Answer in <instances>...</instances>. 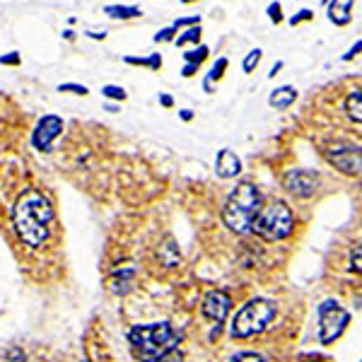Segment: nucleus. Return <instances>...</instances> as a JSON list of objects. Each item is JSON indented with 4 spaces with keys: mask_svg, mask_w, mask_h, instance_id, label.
I'll return each instance as SVG.
<instances>
[{
    "mask_svg": "<svg viewBox=\"0 0 362 362\" xmlns=\"http://www.w3.org/2000/svg\"><path fill=\"white\" fill-rule=\"evenodd\" d=\"M295 99H297V90L290 85H285V87H278V90L271 92L268 104H271L273 109H288L290 104H295Z\"/></svg>",
    "mask_w": 362,
    "mask_h": 362,
    "instance_id": "obj_13",
    "label": "nucleus"
},
{
    "mask_svg": "<svg viewBox=\"0 0 362 362\" xmlns=\"http://www.w3.org/2000/svg\"><path fill=\"white\" fill-rule=\"evenodd\" d=\"M194 25H201V17L194 15V17H181V20L174 22V29H179V27H194Z\"/></svg>",
    "mask_w": 362,
    "mask_h": 362,
    "instance_id": "obj_28",
    "label": "nucleus"
},
{
    "mask_svg": "<svg viewBox=\"0 0 362 362\" xmlns=\"http://www.w3.org/2000/svg\"><path fill=\"white\" fill-rule=\"evenodd\" d=\"M215 172H218L220 179H232L242 172V160L232 153L230 148L220 150L218 153V160H215Z\"/></svg>",
    "mask_w": 362,
    "mask_h": 362,
    "instance_id": "obj_11",
    "label": "nucleus"
},
{
    "mask_svg": "<svg viewBox=\"0 0 362 362\" xmlns=\"http://www.w3.org/2000/svg\"><path fill=\"white\" fill-rule=\"evenodd\" d=\"M0 63H3V66H20L22 58H20V54H17V51H10V54L0 56Z\"/></svg>",
    "mask_w": 362,
    "mask_h": 362,
    "instance_id": "obj_27",
    "label": "nucleus"
},
{
    "mask_svg": "<svg viewBox=\"0 0 362 362\" xmlns=\"http://www.w3.org/2000/svg\"><path fill=\"white\" fill-rule=\"evenodd\" d=\"M350 324V314L336 302H324L319 305V341L321 343H334L343 336V331Z\"/></svg>",
    "mask_w": 362,
    "mask_h": 362,
    "instance_id": "obj_6",
    "label": "nucleus"
},
{
    "mask_svg": "<svg viewBox=\"0 0 362 362\" xmlns=\"http://www.w3.org/2000/svg\"><path fill=\"white\" fill-rule=\"evenodd\" d=\"M360 49H362V42H355V46H353V49H350L348 54L343 56V61H350V58H353V56H358V51H360Z\"/></svg>",
    "mask_w": 362,
    "mask_h": 362,
    "instance_id": "obj_29",
    "label": "nucleus"
},
{
    "mask_svg": "<svg viewBox=\"0 0 362 362\" xmlns=\"http://www.w3.org/2000/svg\"><path fill=\"white\" fill-rule=\"evenodd\" d=\"M181 119H184V121H191V119H194V112H191V109H184V112H181Z\"/></svg>",
    "mask_w": 362,
    "mask_h": 362,
    "instance_id": "obj_34",
    "label": "nucleus"
},
{
    "mask_svg": "<svg viewBox=\"0 0 362 362\" xmlns=\"http://www.w3.org/2000/svg\"><path fill=\"white\" fill-rule=\"evenodd\" d=\"M326 157L336 169H341L343 174H350V177H358L360 174V148L353 143H346V140H336L334 145L326 148Z\"/></svg>",
    "mask_w": 362,
    "mask_h": 362,
    "instance_id": "obj_7",
    "label": "nucleus"
},
{
    "mask_svg": "<svg viewBox=\"0 0 362 362\" xmlns=\"http://www.w3.org/2000/svg\"><path fill=\"white\" fill-rule=\"evenodd\" d=\"M230 362H266V360L261 358V355H256V353H239Z\"/></svg>",
    "mask_w": 362,
    "mask_h": 362,
    "instance_id": "obj_25",
    "label": "nucleus"
},
{
    "mask_svg": "<svg viewBox=\"0 0 362 362\" xmlns=\"http://www.w3.org/2000/svg\"><path fill=\"white\" fill-rule=\"evenodd\" d=\"M174 34H177V29H174V27L160 29V32L155 34V42H157V44H160V42H172V39H174Z\"/></svg>",
    "mask_w": 362,
    "mask_h": 362,
    "instance_id": "obj_26",
    "label": "nucleus"
},
{
    "mask_svg": "<svg viewBox=\"0 0 362 362\" xmlns=\"http://www.w3.org/2000/svg\"><path fill=\"white\" fill-rule=\"evenodd\" d=\"M102 95L107 97V99H119V102H124V99L128 97L124 87H119V85H104L102 87Z\"/></svg>",
    "mask_w": 362,
    "mask_h": 362,
    "instance_id": "obj_21",
    "label": "nucleus"
},
{
    "mask_svg": "<svg viewBox=\"0 0 362 362\" xmlns=\"http://www.w3.org/2000/svg\"><path fill=\"white\" fill-rule=\"evenodd\" d=\"M160 102H162V107H172V104H174V99L169 97V95H160Z\"/></svg>",
    "mask_w": 362,
    "mask_h": 362,
    "instance_id": "obj_32",
    "label": "nucleus"
},
{
    "mask_svg": "<svg viewBox=\"0 0 362 362\" xmlns=\"http://www.w3.org/2000/svg\"><path fill=\"white\" fill-rule=\"evenodd\" d=\"M276 319V305L268 300H251L237 312L232 319V336L235 338H251L271 326Z\"/></svg>",
    "mask_w": 362,
    "mask_h": 362,
    "instance_id": "obj_5",
    "label": "nucleus"
},
{
    "mask_svg": "<svg viewBox=\"0 0 362 362\" xmlns=\"http://www.w3.org/2000/svg\"><path fill=\"white\" fill-rule=\"evenodd\" d=\"M319 184H321V177L317 172H312V169H290V172L285 174V189L300 198L314 196Z\"/></svg>",
    "mask_w": 362,
    "mask_h": 362,
    "instance_id": "obj_8",
    "label": "nucleus"
},
{
    "mask_svg": "<svg viewBox=\"0 0 362 362\" xmlns=\"http://www.w3.org/2000/svg\"><path fill=\"white\" fill-rule=\"evenodd\" d=\"M58 92H73V95H90V90H87L85 85H78V83H63L58 85Z\"/></svg>",
    "mask_w": 362,
    "mask_h": 362,
    "instance_id": "obj_22",
    "label": "nucleus"
},
{
    "mask_svg": "<svg viewBox=\"0 0 362 362\" xmlns=\"http://www.w3.org/2000/svg\"><path fill=\"white\" fill-rule=\"evenodd\" d=\"M360 104H362V95H360V90H353V92H350V95H348V99H346V112H348L350 119L355 121V124H360V121H362Z\"/></svg>",
    "mask_w": 362,
    "mask_h": 362,
    "instance_id": "obj_15",
    "label": "nucleus"
},
{
    "mask_svg": "<svg viewBox=\"0 0 362 362\" xmlns=\"http://www.w3.org/2000/svg\"><path fill=\"white\" fill-rule=\"evenodd\" d=\"M266 13H268V17H271V22H276V25L283 20V8H280V3H271Z\"/></svg>",
    "mask_w": 362,
    "mask_h": 362,
    "instance_id": "obj_23",
    "label": "nucleus"
},
{
    "mask_svg": "<svg viewBox=\"0 0 362 362\" xmlns=\"http://www.w3.org/2000/svg\"><path fill=\"white\" fill-rule=\"evenodd\" d=\"M128 338H131V346L140 362H181L179 336L174 334V329L167 321L136 326Z\"/></svg>",
    "mask_w": 362,
    "mask_h": 362,
    "instance_id": "obj_2",
    "label": "nucleus"
},
{
    "mask_svg": "<svg viewBox=\"0 0 362 362\" xmlns=\"http://www.w3.org/2000/svg\"><path fill=\"white\" fill-rule=\"evenodd\" d=\"M312 17H314L312 10H300V13H297V15L290 17V25L297 27V25H300V22H309V20H312Z\"/></svg>",
    "mask_w": 362,
    "mask_h": 362,
    "instance_id": "obj_24",
    "label": "nucleus"
},
{
    "mask_svg": "<svg viewBox=\"0 0 362 362\" xmlns=\"http://www.w3.org/2000/svg\"><path fill=\"white\" fill-rule=\"evenodd\" d=\"M261 56H264V51H261V49H251L247 54V58H244V63H242L244 73H254L256 66L261 63Z\"/></svg>",
    "mask_w": 362,
    "mask_h": 362,
    "instance_id": "obj_20",
    "label": "nucleus"
},
{
    "mask_svg": "<svg viewBox=\"0 0 362 362\" xmlns=\"http://www.w3.org/2000/svg\"><path fill=\"white\" fill-rule=\"evenodd\" d=\"M196 70H198V66H194V63H186L184 70H181V75H184V78H191V75H194Z\"/></svg>",
    "mask_w": 362,
    "mask_h": 362,
    "instance_id": "obj_30",
    "label": "nucleus"
},
{
    "mask_svg": "<svg viewBox=\"0 0 362 362\" xmlns=\"http://www.w3.org/2000/svg\"><path fill=\"white\" fill-rule=\"evenodd\" d=\"M51 225H54V208L42 191L29 189L17 198L13 208V227L27 247H44L51 235Z\"/></svg>",
    "mask_w": 362,
    "mask_h": 362,
    "instance_id": "obj_1",
    "label": "nucleus"
},
{
    "mask_svg": "<svg viewBox=\"0 0 362 362\" xmlns=\"http://www.w3.org/2000/svg\"><path fill=\"white\" fill-rule=\"evenodd\" d=\"M305 362H324L321 358H309V360H305Z\"/></svg>",
    "mask_w": 362,
    "mask_h": 362,
    "instance_id": "obj_37",
    "label": "nucleus"
},
{
    "mask_svg": "<svg viewBox=\"0 0 362 362\" xmlns=\"http://www.w3.org/2000/svg\"><path fill=\"white\" fill-rule=\"evenodd\" d=\"M87 37H92V39H104V37H107V34H99V32H87Z\"/></svg>",
    "mask_w": 362,
    "mask_h": 362,
    "instance_id": "obj_35",
    "label": "nucleus"
},
{
    "mask_svg": "<svg viewBox=\"0 0 362 362\" xmlns=\"http://www.w3.org/2000/svg\"><path fill=\"white\" fill-rule=\"evenodd\" d=\"M63 37H66V39H68V42H73V39H75V34H73V32H70V29H66V32H63Z\"/></svg>",
    "mask_w": 362,
    "mask_h": 362,
    "instance_id": "obj_36",
    "label": "nucleus"
},
{
    "mask_svg": "<svg viewBox=\"0 0 362 362\" xmlns=\"http://www.w3.org/2000/svg\"><path fill=\"white\" fill-rule=\"evenodd\" d=\"M280 68H283V61H278V63H276V66H273V68H271V73H268V78H276V75H278V70H280Z\"/></svg>",
    "mask_w": 362,
    "mask_h": 362,
    "instance_id": "obj_33",
    "label": "nucleus"
},
{
    "mask_svg": "<svg viewBox=\"0 0 362 362\" xmlns=\"http://www.w3.org/2000/svg\"><path fill=\"white\" fill-rule=\"evenodd\" d=\"M230 309H232V297L227 293H223V290L210 293L206 297V302H203V314H206L210 321H218V324H223V321L227 319Z\"/></svg>",
    "mask_w": 362,
    "mask_h": 362,
    "instance_id": "obj_10",
    "label": "nucleus"
},
{
    "mask_svg": "<svg viewBox=\"0 0 362 362\" xmlns=\"http://www.w3.org/2000/svg\"><path fill=\"white\" fill-rule=\"evenodd\" d=\"M353 271L360 273V247H355V256H353Z\"/></svg>",
    "mask_w": 362,
    "mask_h": 362,
    "instance_id": "obj_31",
    "label": "nucleus"
},
{
    "mask_svg": "<svg viewBox=\"0 0 362 362\" xmlns=\"http://www.w3.org/2000/svg\"><path fill=\"white\" fill-rule=\"evenodd\" d=\"M104 15L114 17V20H133V17H140V8L136 5H107Z\"/></svg>",
    "mask_w": 362,
    "mask_h": 362,
    "instance_id": "obj_14",
    "label": "nucleus"
},
{
    "mask_svg": "<svg viewBox=\"0 0 362 362\" xmlns=\"http://www.w3.org/2000/svg\"><path fill=\"white\" fill-rule=\"evenodd\" d=\"M251 230H254L261 239H266V242H280V239L293 235L295 215H293V210L288 208V203L273 201L271 206L259 210Z\"/></svg>",
    "mask_w": 362,
    "mask_h": 362,
    "instance_id": "obj_4",
    "label": "nucleus"
},
{
    "mask_svg": "<svg viewBox=\"0 0 362 362\" xmlns=\"http://www.w3.org/2000/svg\"><path fill=\"white\" fill-rule=\"evenodd\" d=\"M61 133H63V119H58L54 114L44 116L37 124V128H34V136H32L34 148L42 150V153H49L54 140L61 136Z\"/></svg>",
    "mask_w": 362,
    "mask_h": 362,
    "instance_id": "obj_9",
    "label": "nucleus"
},
{
    "mask_svg": "<svg viewBox=\"0 0 362 362\" xmlns=\"http://www.w3.org/2000/svg\"><path fill=\"white\" fill-rule=\"evenodd\" d=\"M124 61H126V63H131V66H148V68H153V70H160V68H162V56H160V54H153V56H148V58L126 56Z\"/></svg>",
    "mask_w": 362,
    "mask_h": 362,
    "instance_id": "obj_16",
    "label": "nucleus"
},
{
    "mask_svg": "<svg viewBox=\"0 0 362 362\" xmlns=\"http://www.w3.org/2000/svg\"><path fill=\"white\" fill-rule=\"evenodd\" d=\"M208 54H210V49H208V46H203V44H201L198 49L186 51L184 58H186V63H194V66H201V63L208 58Z\"/></svg>",
    "mask_w": 362,
    "mask_h": 362,
    "instance_id": "obj_19",
    "label": "nucleus"
},
{
    "mask_svg": "<svg viewBox=\"0 0 362 362\" xmlns=\"http://www.w3.org/2000/svg\"><path fill=\"white\" fill-rule=\"evenodd\" d=\"M353 5H355V0H331L329 3V20L338 27L348 25L350 17H353Z\"/></svg>",
    "mask_w": 362,
    "mask_h": 362,
    "instance_id": "obj_12",
    "label": "nucleus"
},
{
    "mask_svg": "<svg viewBox=\"0 0 362 362\" xmlns=\"http://www.w3.org/2000/svg\"><path fill=\"white\" fill-rule=\"evenodd\" d=\"M227 66H230V61H227V58H218V63L213 66V70L208 73V80H206V90L208 92H210V87H213V80H220L225 75Z\"/></svg>",
    "mask_w": 362,
    "mask_h": 362,
    "instance_id": "obj_18",
    "label": "nucleus"
},
{
    "mask_svg": "<svg viewBox=\"0 0 362 362\" xmlns=\"http://www.w3.org/2000/svg\"><path fill=\"white\" fill-rule=\"evenodd\" d=\"M261 210V194L251 181H242L230 194L223 210V223L235 235H247Z\"/></svg>",
    "mask_w": 362,
    "mask_h": 362,
    "instance_id": "obj_3",
    "label": "nucleus"
},
{
    "mask_svg": "<svg viewBox=\"0 0 362 362\" xmlns=\"http://www.w3.org/2000/svg\"><path fill=\"white\" fill-rule=\"evenodd\" d=\"M174 42H177V46H186V44H198V42H201V25H194V27H189V29H186L184 34H179V37L174 39Z\"/></svg>",
    "mask_w": 362,
    "mask_h": 362,
    "instance_id": "obj_17",
    "label": "nucleus"
},
{
    "mask_svg": "<svg viewBox=\"0 0 362 362\" xmlns=\"http://www.w3.org/2000/svg\"><path fill=\"white\" fill-rule=\"evenodd\" d=\"M181 3H184V5H189V3H196V0H181Z\"/></svg>",
    "mask_w": 362,
    "mask_h": 362,
    "instance_id": "obj_38",
    "label": "nucleus"
}]
</instances>
